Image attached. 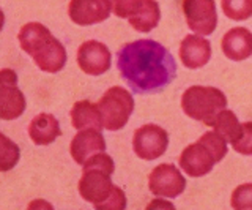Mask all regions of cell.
Masks as SVG:
<instances>
[{
  "label": "cell",
  "instance_id": "cell-9",
  "mask_svg": "<svg viewBox=\"0 0 252 210\" xmlns=\"http://www.w3.org/2000/svg\"><path fill=\"white\" fill-rule=\"evenodd\" d=\"M27 101L18 87V74L11 68L0 70V119L14 120L26 111Z\"/></svg>",
  "mask_w": 252,
  "mask_h": 210
},
{
  "label": "cell",
  "instance_id": "cell-24",
  "mask_svg": "<svg viewBox=\"0 0 252 210\" xmlns=\"http://www.w3.org/2000/svg\"><path fill=\"white\" fill-rule=\"evenodd\" d=\"M3 24H5V14H3V11H2V10H0V32H2Z\"/></svg>",
  "mask_w": 252,
  "mask_h": 210
},
{
  "label": "cell",
  "instance_id": "cell-17",
  "mask_svg": "<svg viewBox=\"0 0 252 210\" xmlns=\"http://www.w3.org/2000/svg\"><path fill=\"white\" fill-rule=\"evenodd\" d=\"M62 135L60 123L52 114H38L30 122L29 136L36 145H49Z\"/></svg>",
  "mask_w": 252,
  "mask_h": 210
},
{
  "label": "cell",
  "instance_id": "cell-5",
  "mask_svg": "<svg viewBox=\"0 0 252 210\" xmlns=\"http://www.w3.org/2000/svg\"><path fill=\"white\" fill-rule=\"evenodd\" d=\"M227 107V97L222 90L205 85H192L181 97L183 112L203 125L211 127L216 115Z\"/></svg>",
  "mask_w": 252,
  "mask_h": 210
},
{
  "label": "cell",
  "instance_id": "cell-14",
  "mask_svg": "<svg viewBox=\"0 0 252 210\" xmlns=\"http://www.w3.org/2000/svg\"><path fill=\"white\" fill-rule=\"evenodd\" d=\"M104 150H106L104 136L101 135V130H94V128L79 130L69 145L71 157H73V160L77 165H84L94 153Z\"/></svg>",
  "mask_w": 252,
  "mask_h": 210
},
{
  "label": "cell",
  "instance_id": "cell-20",
  "mask_svg": "<svg viewBox=\"0 0 252 210\" xmlns=\"http://www.w3.org/2000/svg\"><path fill=\"white\" fill-rule=\"evenodd\" d=\"M21 158V150L16 142L0 133V173L11 171Z\"/></svg>",
  "mask_w": 252,
  "mask_h": 210
},
{
  "label": "cell",
  "instance_id": "cell-22",
  "mask_svg": "<svg viewBox=\"0 0 252 210\" xmlns=\"http://www.w3.org/2000/svg\"><path fill=\"white\" fill-rule=\"evenodd\" d=\"M230 204L235 210H252V183L236 186L232 193Z\"/></svg>",
  "mask_w": 252,
  "mask_h": 210
},
{
  "label": "cell",
  "instance_id": "cell-2",
  "mask_svg": "<svg viewBox=\"0 0 252 210\" xmlns=\"http://www.w3.org/2000/svg\"><path fill=\"white\" fill-rule=\"evenodd\" d=\"M82 177L79 180V194L98 210H123L126 207V194L112 183L115 171L110 155L99 152L84 163Z\"/></svg>",
  "mask_w": 252,
  "mask_h": 210
},
{
  "label": "cell",
  "instance_id": "cell-11",
  "mask_svg": "<svg viewBox=\"0 0 252 210\" xmlns=\"http://www.w3.org/2000/svg\"><path fill=\"white\" fill-rule=\"evenodd\" d=\"M188 27L197 35H211L218 26L215 0H183L181 3Z\"/></svg>",
  "mask_w": 252,
  "mask_h": 210
},
{
  "label": "cell",
  "instance_id": "cell-15",
  "mask_svg": "<svg viewBox=\"0 0 252 210\" xmlns=\"http://www.w3.org/2000/svg\"><path fill=\"white\" fill-rule=\"evenodd\" d=\"M180 59L189 70L205 67L211 59V44L200 35H186L180 44Z\"/></svg>",
  "mask_w": 252,
  "mask_h": 210
},
{
  "label": "cell",
  "instance_id": "cell-4",
  "mask_svg": "<svg viewBox=\"0 0 252 210\" xmlns=\"http://www.w3.org/2000/svg\"><path fill=\"white\" fill-rule=\"evenodd\" d=\"M227 152L228 142L225 138L220 136L218 131H207L197 142L185 147L178 163L189 177H203L211 173L216 163L222 161Z\"/></svg>",
  "mask_w": 252,
  "mask_h": 210
},
{
  "label": "cell",
  "instance_id": "cell-7",
  "mask_svg": "<svg viewBox=\"0 0 252 210\" xmlns=\"http://www.w3.org/2000/svg\"><path fill=\"white\" fill-rule=\"evenodd\" d=\"M115 16L128 19L129 26L142 34H148L159 24L161 10L156 0H112Z\"/></svg>",
  "mask_w": 252,
  "mask_h": 210
},
{
  "label": "cell",
  "instance_id": "cell-13",
  "mask_svg": "<svg viewBox=\"0 0 252 210\" xmlns=\"http://www.w3.org/2000/svg\"><path fill=\"white\" fill-rule=\"evenodd\" d=\"M112 13V0H71L69 19L77 26H93L106 21Z\"/></svg>",
  "mask_w": 252,
  "mask_h": 210
},
{
  "label": "cell",
  "instance_id": "cell-12",
  "mask_svg": "<svg viewBox=\"0 0 252 210\" xmlns=\"http://www.w3.org/2000/svg\"><path fill=\"white\" fill-rule=\"evenodd\" d=\"M110 64H112V56H110V51L104 43L89 40L79 46L77 65L85 74H104L106 71H109Z\"/></svg>",
  "mask_w": 252,
  "mask_h": 210
},
{
  "label": "cell",
  "instance_id": "cell-19",
  "mask_svg": "<svg viewBox=\"0 0 252 210\" xmlns=\"http://www.w3.org/2000/svg\"><path fill=\"white\" fill-rule=\"evenodd\" d=\"M211 127L215 128V131H218L220 136H224L228 144L235 142L241 131V123L236 119V115L228 109L220 111L216 115V119L213 122Z\"/></svg>",
  "mask_w": 252,
  "mask_h": 210
},
{
  "label": "cell",
  "instance_id": "cell-16",
  "mask_svg": "<svg viewBox=\"0 0 252 210\" xmlns=\"http://www.w3.org/2000/svg\"><path fill=\"white\" fill-rule=\"evenodd\" d=\"M220 48L227 59L233 62L246 60L252 56V34L244 27L230 29L222 36Z\"/></svg>",
  "mask_w": 252,
  "mask_h": 210
},
{
  "label": "cell",
  "instance_id": "cell-21",
  "mask_svg": "<svg viewBox=\"0 0 252 210\" xmlns=\"http://www.w3.org/2000/svg\"><path fill=\"white\" fill-rule=\"evenodd\" d=\"M224 14L232 21H246L252 16V0H222Z\"/></svg>",
  "mask_w": 252,
  "mask_h": 210
},
{
  "label": "cell",
  "instance_id": "cell-23",
  "mask_svg": "<svg viewBox=\"0 0 252 210\" xmlns=\"http://www.w3.org/2000/svg\"><path fill=\"white\" fill-rule=\"evenodd\" d=\"M235 152L241 155H252V122L241 123V131L236 141L230 144Z\"/></svg>",
  "mask_w": 252,
  "mask_h": 210
},
{
  "label": "cell",
  "instance_id": "cell-18",
  "mask_svg": "<svg viewBox=\"0 0 252 210\" xmlns=\"http://www.w3.org/2000/svg\"><path fill=\"white\" fill-rule=\"evenodd\" d=\"M71 123H73V127L77 131L85 128L102 130L98 103H92L89 100H82L74 103L73 109H71Z\"/></svg>",
  "mask_w": 252,
  "mask_h": 210
},
{
  "label": "cell",
  "instance_id": "cell-1",
  "mask_svg": "<svg viewBox=\"0 0 252 210\" xmlns=\"http://www.w3.org/2000/svg\"><path fill=\"white\" fill-rule=\"evenodd\" d=\"M117 68L122 79L139 95L162 92L177 77V62L161 43L136 40L117 52Z\"/></svg>",
  "mask_w": 252,
  "mask_h": 210
},
{
  "label": "cell",
  "instance_id": "cell-3",
  "mask_svg": "<svg viewBox=\"0 0 252 210\" xmlns=\"http://www.w3.org/2000/svg\"><path fill=\"white\" fill-rule=\"evenodd\" d=\"M19 44L22 51L33 59L36 67L44 73H59L66 64V49L49 29L39 22H29L19 30Z\"/></svg>",
  "mask_w": 252,
  "mask_h": 210
},
{
  "label": "cell",
  "instance_id": "cell-10",
  "mask_svg": "<svg viewBox=\"0 0 252 210\" xmlns=\"http://www.w3.org/2000/svg\"><path fill=\"white\" fill-rule=\"evenodd\" d=\"M148 188L156 198H178L186 188V180L177 166L164 163L156 166L148 175Z\"/></svg>",
  "mask_w": 252,
  "mask_h": 210
},
{
  "label": "cell",
  "instance_id": "cell-8",
  "mask_svg": "<svg viewBox=\"0 0 252 210\" xmlns=\"http://www.w3.org/2000/svg\"><path fill=\"white\" fill-rule=\"evenodd\" d=\"M169 147V135L164 128L155 123H147L134 131L132 149L139 158L153 161L162 157Z\"/></svg>",
  "mask_w": 252,
  "mask_h": 210
},
{
  "label": "cell",
  "instance_id": "cell-6",
  "mask_svg": "<svg viewBox=\"0 0 252 210\" xmlns=\"http://www.w3.org/2000/svg\"><path fill=\"white\" fill-rule=\"evenodd\" d=\"M102 128L109 131H118L128 123L134 111V98L125 87L114 85L104 92L98 101Z\"/></svg>",
  "mask_w": 252,
  "mask_h": 210
}]
</instances>
